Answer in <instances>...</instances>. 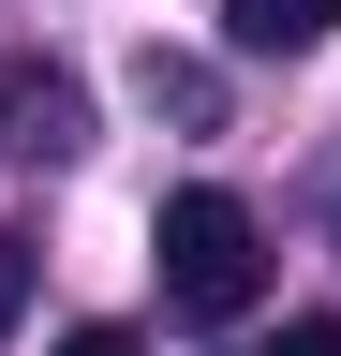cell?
<instances>
[{"label":"cell","mask_w":341,"mask_h":356,"mask_svg":"<svg viewBox=\"0 0 341 356\" xmlns=\"http://www.w3.org/2000/svg\"><path fill=\"white\" fill-rule=\"evenodd\" d=\"M149 267H163V312H193V327H238L252 312V282H267V222H252L238 193H163V222H149Z\"/></svg>","instance_id":"cell-1"},{"label":"cell","mask_w":341,"mask_h":356,"mask_svg":"<svg viewBox=\"0 0 341 356\" xmlns=\"http://www.w3.org/2000/svg\"><path fill=\"white\" fill-rule=\"evenodd\" d=\"M74 134H90V104H74L60 60H0V149H15V163H60Z\"/></svg>","instance_id":"cell-2"},{"label":"cell","mask_w":341,"mask_h":356,"mask_svg":"<svg viewBox=\"0 0 341 356\" xmlns=\"http://www.w3.org/2000/svg\"><path fill=\"white\" fill-rule=\"evenodd\" d=\"M341 0H223V44L238 60H297V44H326Z\"/></svg>","instance_id":"cell-3"},{"label":"cell","mask_w":341,"mask_h":356,"mask_svg":"<svg viewBox=\"0 0 341 356\" xmlns=\"http://www.w3.org/2000/svg\"><path fill=\"white\" fill-rule=\"evenodd\" d=\"M252 356H341V327H326V312H297V327H282V341H252Z\"/></svg>","instance_id":"cell-4"},{"label":"cell","mask_w":341,"mask_h":356,"mask_svg":"<svg viewBox=\"0 0 341 356\" xmlns=\"http://www.w3.org/2000/svg\"><path fill=\"white\" fill-rule=\"evenodd\" d=\"M60 356H149V341H134V327H74Z\"/></svg>","instance_id":"cell-5"},{"label":"cell","mask_w":341,"mask_h":356,"mask_svg":"<svg viewBox=\"0 0 341 356\" xmlns=\"http://www.w3.org/2000/svg\"><path fill=\"white\" fill-rule=\"evenodd\" d=\"M15 282H30V252H15V238H0V327H15Z\"/></svg>","instance_id":"cell-6"}]
</instances>
